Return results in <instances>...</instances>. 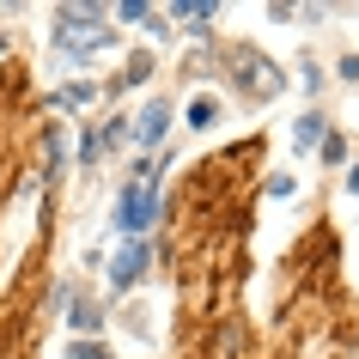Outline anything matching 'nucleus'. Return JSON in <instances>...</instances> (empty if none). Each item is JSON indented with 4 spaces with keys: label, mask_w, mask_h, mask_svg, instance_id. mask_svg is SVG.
<instances>
[{
    "label": "nucleus",
    "mask_w": 359,
    "mask_h": 359,
    "mask_svg": "<svg viewBox=\"0 0 359 359\" xmlns=\"http://www.w3.org/2000/svg\"><path fill=\"white\" fill-rule=\"evenodd\" d=\"M213 116H219V104H213V97H195L189 104V128H213Z\"/></svg>",
    "instance_id": "10"
},
{
    "label": "nucleus",
    "mask_w": 359,
    "mask_h": 359,
    "mask_svg": "<svg viewBox=\"0 0 359 359\" xmlns=\"http://www.w3.org/2000/svg\"><path fill=\"white\" fill-rule=\"evenodd\" d=\"M67 323H74L79 335H97V329H104V311H97L92 299H79V292H74V299H67Z\"/></svg>",
    "instance_id": "7"
},
{
    "label": "nucleus",
    "mask_w": 359,
    "mask_h": 359,
    "mask_svg": "<svg viewBox=\"0 0 359 359\" xmlns=\"http://www.w3.org/2000/svg\"><path fill=\"white\" fill-rule=\"evenodd\" d=\"M152 213H158V170L134 165V183H122V195H116V231L122 238H140L152 226Z\"/></svg>",
    "instance_id": "2"
},
{
    "label": "nucleus",
    "mask_w": 359,
    "mask_h": 359,
    "mask_svg": "<svg viewBox=\"0 0 359 359\" xmlns=\"http://www.w3.org/2000/svg\"><path fill=\"white\" fill-rule=\"evenodd\" d=\"M67 359H110V353H104L97 341H74V347H67Z\"/></svg>",
    "instance_id": "12"
},
{
    "label": "nucleus",
    "mask_w": 359,
    "mask_h": 359,
    "mask_svg": "<svg viewBox=\"0 0 359 359\" xmlns=\"http://www.w3.org/2000/svg\"><path fill=\"white\" fill-rule=\"evenodd\" d=\"M165 134H170V104H165V97H152L147 110H140V122H134V140H140V147H158Z\"/></svg>",
    "instance_id": "6"
},
{
    "label": "nucleus",
    "mask_w": 359,
    "mask_h": 359,
    "mask_svg": "<svg viewBox=\"0 0 359 359\" xmlns=\"http://www.w3.org/2000/svg\"><path fill=\"white\" fill-rule=\"evenodd\" d=\"M323 165H341V158H347V140H341V134H323Z\"/></svg>",
    "instance_id": "11"
},
{
    "label": "nucleus",
    "mask_w": 359,
    "mask_h": 359,
    "mask_svg": "<svg viewBox=\"0 0 359 359\" xmlns=\"http://www.w3.org/2000/svg\"><path fill=\"white\" fill-rule=\"evenodd\" d=\"M292 147H299V152L323 147V116H317V110H304L299 122H292Z\"/></svg>",
    "instance_id": "8"
},
{
    "label": "nucleus",
    "mask_w": 359,
    "mask_h": 359,
    "mask_svg": "<svg viewBox=\"0 0 359 359\" xmlns=\"http://www.w3.org/2000/svg\"><path fill=\"white\" fill-rule=\"evenodd\" d=\"M347 189H353V195H359V170H353V177H347Z\"/></svg>",
    "instance_id": "14"
},
{
    "label": "nucleus",
    "mask_w": 359,
    "mask_h": 359,
    "mask_svg": "<svg viewBox=\"0 0 359 359\" xmlns=\"http://www.w3.org/2000/svg\"><path fill=\"white\" fill-rule=\"evenodd\" d=\"M147 262H152L147 238H128V244H122V250L110 256V286H116V292H128V286L140 280V274H147Z\"/></svg>",
    "instance_id": "4"
},
{
    "label": "nucleus",
    "mask_w": 359,
    "mask_h": 359,
    "mask_svg": "<svg viewBox=\"0 0 359 359\" xmlns=\"http://www.w3.org/2000/svg\"><path fill=\"white\" fill-rule=\"evenodd\" d=\"M55 19H61V25H55L61 55L92 61V55H110V49H116V25H104V13H97V6H61Z\"/></svg>",
    "instance_id": "1"
},
{
    "label": "nucleus",
    "mask_w": 359,
    "mask_h": 359,
    "mask_svg": "<svg viewBox=\"0 0 359 359\" xmlns=\"http://www.w3.org/2000/svg\"><path fill=\"white\" fill-rule=\"evenodd\" d=\"M165 19H177L183 31H189V37H208V25L219 19V6H213V0H177Z\"/></svg>",
    "instance_id": "5"
},
{
    "label": "nucleus",
    "mask_w": 359,
    "mask_h": 359,
    "mask_svg": "<svg viewBox=\"0 0 359 359\" xmlns=\"http://www.w3.org/2000/svg\"><path fill=\"white\" fill-rule=\"evenodd\" d=\"M231 61L244 67V79H238V86H244V97H256V104H262V97L280 92V67H274V61H262L256 49H231Z\"/></svg>",
    "instance_id": "3"
},
{
    "label": "nucleus",
    "mask_w": 359,
    "mask_h": 359,
    "mask_svg": "<svg viewBox=\"0 0 359 359\" xmlns=\"http://www.w3.org/2000/svg\"><path fill=\"white\" fill-rule=\"evenodd\" d=\"M55 104H61V110H79V104H92V79H86V86H79V79H74V86H61Z\"/></svg>",
    "instance_id": "9"
},
{
    "label": "nucleus",
    "mask_w": 359,
    "mask_h": 359,
    "mask_svg": "<svg viewBox=\"0 0 359 359\" xmlns=\"http://www.w3.org/2000/svg\"><path fill=\"white\" fill-rule=\"evenodd\" d=\"M268 195H274V201H286V195H299V183H292V177H268Z\"/></svg>",
    "instance_id": "13"
}]
</instances>
